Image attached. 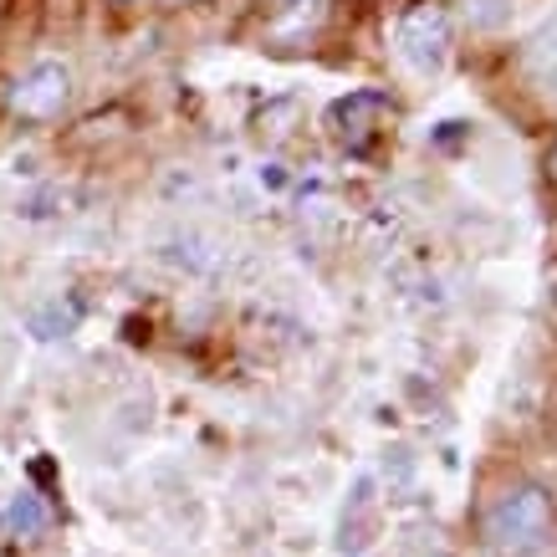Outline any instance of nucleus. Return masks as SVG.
Instances as JSON below:
<instances>
[{"instance_id":"3","label":"nucleus","mask_w":557,"mask_h":557,"mask_svg":"<svg viewBox=\"0 0 557 557\" xmlns=\"http://www.w3.org/2000/svg\"><path fill=\"white\" fill-rule=\"evenodd\" d=\"M486 537L507 553H542L553 537V502L537 486H517L496 496L486 511Z\"/></svg>"},{"instance_id":"2","label":"nucleus","mask_w":557,"mask_h":557,"mask_svg":"<svg viewBox=\"0 0 557 557\" xmlns=\"http://www.w3.org/2000/svg\"><path fill=\"white\" fill-rule=\"evenodd\" d=\"M394 51L409 72L420 77H435L445 72L450 51H456V26H450V11L435 5V0H414L409 11H399L394 21Z\"/></svg>"},{"instance_id":"4","label":"nucleus","mask_w":557,"mask_h":557,"mask_svg":"<svg viewBox=\"0 0 557 557\" xmlns=\"http://www.w3.org/2000/svg\"><path fill=\"white\" fill-rule=\"evenodd\" d=\"M67 67L62 62H36V67H26L16 77V87H11V113L26 123H47L62 113V102H67Z\"/></svg>"},{"instance_id":"1","label":"nucleus","mask_w":557,"mask_h":557,"mask_svg":"<svg viewBox=\"0 0 557 557\" xmlns=\"http://www.w3.org/2000/svg\"><path fill=\"white\" fill-rule=\"evenodd\" d=\"M394 123H399V108L388 92H348L327 108V134L338 144L343 153H354V159H379L388 149V138H394Z\"/></svg>"},{"instance_id":"7","label":"nucleus","mask_w":557,"mask_h":557,"mask_svg":"<svg viewBox=\"0 0 557 557\" xmlns=\"http://www.w3.org/2000/svg\"><path fill=\"white\" fill-rule=\"evenodd\" d=\"M553 302H557V271H553Z\"/></svg>"},{"instance_id":"6","label":"nucleus","mask_w":557,"mask_h":557,"mask_svg":"<svg viewBox=\"0 0 557 557\" xmlns=\"http://www.w3.org/2000/svg\"><path fill=\"white\" fill-rule=\"evenodd\" d=\"M547 180H553V185H557V144H553V149H547Z\"/></svg>"},{"instance_id":"5","label":"nucleus","mask_w":557,"mask_h":557,"mask_svg":"<svg viewBox=\"0 0 557 557\" xmlns=\"http://www.w3.org/2000/svg\"><path fill=\"white\" fill-rule=\"evenodd\" d=\"M5 527H11L16 537H36V532L47 527V507L36 502L32 491H16V496L5 502Z\"/></svg>"}]
</instances>
